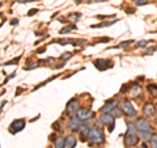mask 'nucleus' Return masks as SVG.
<instances>
[{"instance_id": "nucleus-25", "label": "nucleus", "mask_w": 157, "mask_h": 148, "mask_svg": "<svg viewBox=\"0 0 157 148\" xmlns=\"http://www.w3.org/2000/svg\"><path fill=\"white\" fill-rule=\"evenodd\" d=\"M151 41H140L139 43H136V47H141V46H145V45H148Z\"/></svg>"}, {"instance_id": "nucleus-5", "label": "nucleus", "mask_w": 157, "mask_h": 148, "mask_svg": "<svg viewBox=\"0 0 157 148\" xmlns=\"http://www.w3.org/2000/svg\"><path fill=\"white\" fill-rule=\"evenodd\" d=\"M122 109H123V111L126 113L127 115H130V117H135V115H136L135 107L132 106L128 101H124L123 103H122Z\"/></svg>"}, {"instance_id": "nucleus-29", "label": "nucleus", "mask_w": 157, "mask_h": 148, "mask_svg": "<svg viewBox=\"0 0 157 148\" xmlns=\"http://www.w3.org/2000/svg\"><path fill=\"white\" fill-rule=\"evenodd\" d=\"M11 24H12V25H14V24L17 25V24H18V20H17V18H16V20H12V22H11Z\"/></svg>"}, {"instance_id": "nucleus-2", "label": "nucleus", "mask_w": 157, "mask_h": 148, "mask_svg": "<svg viewBox=\"0 0 157 148\" xmlns=\"http://www.w3.org/2000/svg\"><path fill=\"white\" fill-rule=\"evenodd\" d=\"M136 129L139 131H149L151 125L145 118H139V119L136 121Z\"/></svg>"}, {"instance_id": "nucleus-28", "label": "nucleus", "mask_w": 157, "mask_h": 148, "mask_svg": "<svg viewBox=\"0 0 157 148\" xmlns=\"http://www.w3.org/2000/svg\"><path fill=\"white\" fill-rule=\"evenodd\" d=\"M18 3H29V2H33V0H17Z\"/></svg>"}, {"instance_id": "nucleus-9", "label": "nucleus", "mask_w": 157, "mask_h": 148, "mask_svg": "<svg viewBox=\"0 0 157 148\" xmlns=\"http://www.w3.org/2000/svg\"><path fill=\"white\" fill-rule=\"evenodd\" d=\"M78 110V105H77V100L76 98H72V100L68 102V105H67V111L68 113H77Z\"/></svg>"}, {"instance_id": "nucleus-19", "label": "nucleus", "mask_w": 157, "mask_h": 148, "mask_svg": "<svg viewBox=\"0 0 157 148\" xmlns=\"http://www.w3.org/2000/svg\"><path fill=\"white\" fill-rule=\"evenodd\" d=\"M134 42V41H124V42H122V43H119V45H117L115 47H126V46H128V45H131V43Z\"/></svg>"}, {"instance_id": "nucleus-21", "label": "nucleus", "mask_w": 157, "mask_h": 148, "mask_svg": "<svg viewBox=\"0 0 157 148\" xmlns=\"http://www.w3.org/2000/svg\"><path fill=\"white\" fill-rule=\"evenodd\" d=\"M72 29H75V26H67V28H63L60 33L62 34H66V33H70V30H72Z\"/></svg>"}, {"instance_id": "nucleus-22", "label": "nucleus", "mask_w": 157, "mask_h": 148, "mask_svg": "<svg viewBox=\"0 0 157 148\" xmlns=\"http://www.w3.org/2000/svg\"><path fill=\"white\" fill-rule=\"evenodd\" d=\"M80 17H81L80 13H72V14L68 16V18H70V20H76V18H80Z\"/></svg>"}, {"instance_id": "nucleus-3", "label": "nucleus", "mask_w": 157, "mask_h": 148, "mask_svg": "<svg viewBox=\"0 0 157 148\" xmlns=\"http://www.w3.org/2000/svg\"><path fill=\"white\" fill-rule=\"evenodd\" d=\"M98 122L101 123V125H114V115L111 114V113H105L104 115L100 117V119H98Z\"/></svg>"}, {"instance_id": "nucleus-15", "label": "nucleus", "mask_w": 157, "mask_h": 148, "mask_svg": "<svg viewBox=\"0 0 157 148\" xmlns=\"http://www.w3.org/2000/svg\"><path fill=\"white\" fill-rule=\"evenodd\" d=\"M135 130H137L135 125H132V123H127V134L126 135H128V134H134Z\"/></svg>"}, {"instance_id": "nucleus-23", "label": "nucleus", "mask_w": 157, "mask_h": 148, "mask_svg": "<svg viewBox=\"0 0 157 148\" xmlns=\"http://www.w3.org/2000/svg\"><path fill=\"white\" fill-rule=\"evenodd\" d=\"M111 114L114 115V117H121V114H122V111H119V109H118V107H115L114 110L111 111Z\"/></svg>"}, {"instance_id": "nucleus-31", "label": "nucleus", "mask_w": 157, "mask_h": 148, "mask_svg": "<svg viewBox=\"0 0 157 148\" xmlns=\"http://www.w3.org/2000/svg\"><path fill=\"white\" fill-rule=\"evenodd\" d=\"M137 148H147L145 146H140V147H137Z\"/></svg>"}, {"instance_id": "nucleus-8", "label": "nucleus", "mask_w": 157, "mask_h": 148, "mask_svg": "<svg viewBox=\"0 0 157 148\" xmlns=\"http://www.w3.org/2000/svg\"><path fill=\"white\" fill-rule=\"evenodd\" d=\"M117 107V101L115 100H111V101H107L105 103V106H102L101 107V111H104V113H111L113 110H114Z\"/></svg>"}, {"instance_id": "nucleus-30", "label": "nucleus", "mask_w": 157, "mask_h": 148, "mask_svg": "<svg viewBox=\"0 0 157 148\" xmlns=\"http://www.w3.org/2000/svg\"><path fill=\"white\" fill-rule=\"evenodd\" d=\"M70 56H71V54H64V55H63L62 58H63V59H66V58H70Z\"/></svg>"}, {"instance_id": "nucleus-26", "label": "nucleus", "mask_w": 157, "mask_h": 148, "mask_svg": "<svg viewBox=\"0 0 157 148\" xmlns=\"http://www.w3.org/2000/svg\"><path fill=\"white\" fill-rule=\"evenodd\" d=\"M20 60V56L18 58H16V59H13V60H9V62H7V63H4L6 66H9V64H14V63H17Z\"/></svg>"}, {"instance_id": "nucleus-4", "label": "nucleus", "mask_w": 157, "mask_h": 148, "mask_svg": "<svg viewBox=\"0 0 157 148\" xmlns=\"http://www.w3.org/2000/svg\"><path fill=\"white\" fill-rule=\"evenodd\" d=\"M110 60H107V59H97V60H94V66L98 68L100 71H105L107 70L111 64H110Z\"/></svg>"}, {"instance_id": "nucleus-18", "label": "nucleus", "mask_w": 157, "mask_h": 148, "mask_svg": "<svg viewBox=\"0 0 157 148\" xmlns=\"http://www.w3.org/2000/svg\"><path fill=\"white\" fill-rule=\"evenodd\" d=\"M140 135H141V139L143 140H148L149 139V131H140Z\"/></svg>"}, {"instance_id": "nucleus-24", "label": "nucleus", "mask_w": 157, "mask_h": 148, "mask_svg": "<svg viewBox=\"0 0 157 148\" xmlns=\"http://www.w3.org/2000/svg\"><path fill=\"white\" fill-rule=\"evenodd\" d=\"M149 0H136V6H144V4H148Z\"/></svg>"}, {"instance_id": "nucleus-11", "label": "nucleus", "mask_w": 157, "mask_h": 148, "mask_svg": "<svg viewBox=\"0 0 157 148\" xmlns=\"http://www.w3.org/2000/svg\"><path fill=\"white\" fill-rule=\"evenodd\" d=\"M76 146V138L73 135H68L66 138V143H64V148H73Z\"/></svg>"}, {"instance_id": "nucleus-32", "label": "nucleus", "mask_w": 157, "mask_h": 148, "mask_svg": "<svg viewBox=\"0 0 157 148\" xmlns=\"http://www.w3.org/2000/svg\"><path fill=\"white\" fill-rule=\"evenodd\" d=\"M82 2V0H76V3H81Z\"/></svg>"}, {"instance_id": "nucleus-6", "label": "nucleus", "mask_w": 157, "mask_h": 148, "mask_svg": "<svg viewBox=\"0 0 157 148\" xmlns=\"http://www.w3.org/2000/svg\"><path fill=\"white\" fill-rule=\"evenodd\" d=\"M24 126H25V121L24 119H17V121H13L12 125H11V132H18L24 129Z\"/></svg>"}, {"instance_id": "nucleus-10", "label": "nucleus", "mask_w": 157, "mask_h": 148, "mask_svg": "<svg viewBox=\"0 0 157 148\" xmlns=\"http://www.w3.org/2000/svg\"><path fill=\"white\" fill-rule=\"evenodd\" d=\"M137 136L135 135V134H128L126 136V140H124V144L127 146V147H130V146H135L136 143H137Z\"/></svg>"}, {"instance_id": "nucleus-27", "label": "nucleus", "mask_w": 157, "mask_h": 148, "mask_svg": "<svg viewBox=\"0 0 157 148\" xmlns=\"http://www.w3.org/2000/svg\"><path fill=\"white\" fill-rule=\"evenodd\" d=\"M38 12V9H32L30 12H29V16H32V14H34V13H37Z\"/></svg>"}, {"instance_id": "nucleus-1", "label": "nucleus", "mask_w": 157, "mask_h": 148, "mask_svg": "<svg viewBox=\"0 0 157 148\" xmlns=\"http://www.w3.org/2000/svg\"><path fill=\"white\" fill-rule=\"evenodd\" d=\"M88 138H89L90 142L96 143V144H101V143L105 142L104 132L98 129V127H93V129H90L89 132H88Z\"/></svg>"}, {"instance_id": "nucleus-13", "label": "nucleus", "mask_w": 157, "mask_h": 148, "mask_svg": "<svg viewBox=\"0 0 157 148\" xmlns=\"http://www.w3.org/2000/svg\"><path fill=\"white\" fill-rule=\"evenodd\" d=\"M143 111H144V114H145V115L152 117V115H153L155 113H156V109H155V106H153V105H151V103H147V105L144 106Z\"/></svg>"}, {"instance_id": "nucleus-7", "label": "nucleus", "mask_w": 157, "mask_h": 148, "mask_svg": "<svg viewBox=\"0 0 157 148\" xmlns=\"http://www.w3.org/2000/svg\"><path fill=\"white\" fill-rule=\"evenodd\" d=\"M76 115L78 117V119L80 121H86V119H89L90 115H92V113L89 109H78L77 113H76Z\"/></svg>"}, {"instance_id": "nucleus-20", "label": "nucleus", "mask_w": 157, "mask_h": 148, "mask_svg": "<svg viewBox=\"0 0 157 148\" xmlns=\"http://www.w3.org/2000/svg\"><path fill=\"white\" fill-rule=\"evenodd\" d=\"M114 22H117V21H109V22H105V24H98V25H94L93 28H104V26H109V25H111V24H114Z\"/></svg>"}, {"instance_id": "nucleus-12", "label": "nucleus", "mask_w": 157, "mask_h": 148, "mask_svg": "<svg viewBox=\"0 0 157 148\" xmlns=\"http://www.w3.org/2000/svg\"><path fill=\"white\" fill-rule=\"evenodd\" d=\"M80 125V119H78V117H72L71 119H70V127H71V130H78V126Z\"/></svg>"}, {"instance_id": "nucleus-16", "label": "nucleus", "mask_w": 157, "mask_h": 148, "mask_svg": "<svg viewBox=\"0 0 157 148\" xmlns=\"http://www.w3.org/2000/svg\"><path fill=\"white\" fill-rule=\"evenodd\" d=\"M80 132L81 134H86L88 135V132H89V126H88L86 123H84L82 126H80Z\"/></svg>"}, {"instance_id": "nucleus-17", "label": "nucleus", "mask_w": 157, "mask_h": 148, "mask_svg": "<svg viewBox=\"0 0 157 148\" xmlns=\"http://www.w3.org/2000/svg\"><path fill=\"white\" fill-rule=\"evenodd\" d=\"M151 146L152 148H157V134H155L151 138Z\"/></svg>"}, {"instance_id": "nucleus-14", "label": "nucleus", "mask_w": 157, "mask_h": 148, "mask_svg": "<svg viewBox=\"0 0 157 148\" xmlns=\"http://www.w3.org/2000/svg\"><path fill=\"white\" fill-rule=\"evenodd\" d=\"M64 143H66L64 138H58L55 140V148H64Z\"/></svg>"}]
</instances>
